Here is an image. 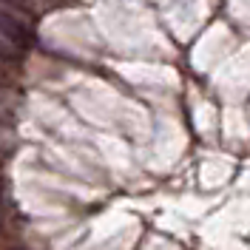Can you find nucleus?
Instances as JSON below:
<instances>
[{
	"mask_svg": "<svg viewBox=\"0 0 250 250\" xmlns=\"http://www.w3.org/2000/svg\"><path fill=\"white\" fill-rule=\"evenodd\" d=\"M0 37L3 40H9L12 46H29L31 43V31L29 26L20 20V17H15L9 9H0Z\"/></svg>",
	"mask_w": 250,
	"mask_h": 250,
	"instance_id": "f257e3e1",
	"label": "nucleus"
},
{
	"mask_svg": "<svg viewBox=\"0 0 250 250\" xmlns=\"http://www.w3.org/2000/svg\"><path fill=\"white\" fill-rule=\"evenodd\" d=\"M9 60H17V54H15V48H12V43L0 37V62H9Z\"/></svg>",
	"mask_w": 250,
	"mask_h": 250,
	"instance_id": "f03ea898",
	"label": "nucleus"
},
{
	"mask_svg": "<svg viewBox=\"0 0 250 250\" xmlns=\"http://www.w3.org/2000/svg\"><path fill=\"white\" fill-rule=\"evenodd\" d=\"M0 3H6V6H12V9H29V0H0Z\"/></svg>",
	"mask_w": 250,
	"mask_h": 250,
	"instance_id": "7ed1b4c3",
	"label": "nucleus"
},
{
	"mask_svg": "<svg viewBox=\"0 0 250 250\" xmlns=\"http://www.w3.org/2000/svg\"><path fill=\"white\" fill-rule=\"evenodd\" d=\"M6 123H9V117H6V111L0 108V125H6Z\"/></svg>",
	"mask_w": 250,
	"mask_h": 250,
	"instance_id": "20e7f679",
	"label": "nucleus"
},
{
	"mask_svg": "<svg viewBox=\"0 0 250 250\" xmlns=\"http://www.w3.org/2000/svg\"><path fill=\"white\" fill-rule=\"evenodd\" d=\"M6 91V83H3V80H0V94Z\"/></svg>",
	"mask_w": 250,
	"mask_h": 250,
	"instance_id": "39448f33",
	"label": "nucleus"
},
{
	"mask_svg": "<svg viewBox=\"0 0 250 250\" xmlns=\"http://www.w3.org/2000/svg\"><path fill=\"white\" fill-rule=\"evenodd\" d=\"M0 190H3V182H0Z\"/></svg>",
	"mask_w": 250,
	"mask_h": 250,
	"instance_id": "423d86ee",
	"label": "nucleus"
}]
</instances>
